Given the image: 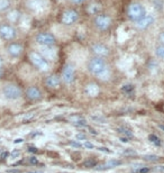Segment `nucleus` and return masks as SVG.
Returning <instances> with one entry per match:
<instances>
[{"label":"nucleus","instance_id":"obj_28","mask_svg":"<svg viewBox=\"0 0 164 173\" xmlns=\"http://www.w3.org/2000/svg\"><path fill=\"white\" fill-rule=\"evenodd\" d=\"M70 145L73 146V147H76V148L82 147V144H81V143H79V142H73V140H71L70 142Z\"/></svg>","mask_w":164,"mask_h":173},{"label":"nucleus","instance_id":"obj_36","mask_svg":"<svg viewBox=\"0 0 164 173\" xmlns=\"http://www.w3.org/2000/svg\"><path fill=\"white\" fill-rule=\"evenodd\" d=\"M72 1V4H82L85 0H71Z\"/></svg>","mask_w":164,"mask_h":173},{"label":"nucleus","instance_id":"obj_34","mask_svg":"<svg viewBox=\"0 0 164 173\" xmlns=\"http://www.w3.org/2000/svg\"><path fill=\"white\" fill-rule=\"evenodd\" d=\"M98 150H99V151H101V152H106V153H110V151L108 150L107 147H99Z\"/></svg>","mask_w":164,"mask_h":173},{"label":"nucleus","instance_id":"obj_21","mask_svg":"<svg viewBox=\"0 0 164 173\" xmlns=\"http://www.w3.org/2000/svg\"><path fill=\"white\" fill-rule=\"evenodd\" d=\"M148 140H150V142L152 143V144H154L155 146H161L162 145V140H160V137H157L156 135H150L148 136Z\"/></svg>","mask_w":164,"mask_h":173},{"label":"nucleus","instance_id":"obj_7","mask_svg":"<svg viewBox=\"0 0 164 173\" xmlns=\"http://www.w3.org/2000/svg\"><path fill=\"white\" fill-rule=\"evenodd\" d=\"M111 17L108 15H98L94 19V25L99 30H107L111 25Z\"/></svg>","mask_w":164,"mask_h":173},{"label":"nucleus","instance_id":"obj_5","mask_svg":"<svg viewBox=\"0 0 164 173\" xmlns=\"http://www.w3.org/2000/svg\"><path fill=\"white\" fill-rule=\"evenodd\" d=\"M17 36V30L16 28L10 25V24H1L0 25V38L6 42H11L14 41Z\"/></svg>","mask_w":164,"mask_h":173},{"label":"nucleus","instance_id":"obj_32","mask_svg":"<svg viewBox=\"0 0 164 173\" xmlns=\"http://www.w3.org/2000/svg\"><path fill=\"white\" fill-rule=\"evenodd\" d=\"M124 153H125V154H129V155H135L136 154V152L135 151H133V150H131V148H128V150H126L125 151V152H124Z\"/></svg>","mask_w":164,"mask_h":173},{"label":"nucleus","instance_id":"obj_40","mask_svg":"<svg viewBox=\"0 0 164 173\" xmlns=\"http://www.w3.org/2000/svg\"><path fill=\"white\" fill-rule=\"evenodd\" d=\"M26 173H43V171H29V172Z\"/></svg>","mask_w":164,"mask_h":173},{"label":"nucleus","instance_id":"obj_26","mask_svg":"<svg viewBox=\"0 0 164 173\" xmlns=\"http://www.w3.org/2000/svg\"><path fill=\"white\" fill-rule=\"evenodd\" d=\"M28 163L32 164V165H37V164H39V162H38V160L36 157L32 156V157H28Z\"/></svg>","mask_w":164,"mask_h":173},{"label":"nucleus","instance_id":"obj_3","mask_svg":"<svg viewBox=\"0 0 164 173\" xmlns=\"http://www.w3.org/2000/svg\"><path fill=\"white\" fill-rule=\"evenodd\" d=\"M29 59H30L32 63L37 68L38 70L43 71V72H46V71L50 70V64H48L46 59L42 54H39L37 52H32L29 54Z\"/></svg>","mask_w":164,"mask_h":173},{"label":"nucleus","instance_id":"obj_17","mask_svg":"<svg viewBox=\"0 0 164 173\" xmlns=\"http://www.w3.org/2000/svg\"><path fill=\"white\" fill-rule=\"evenodd\" d=\"M117 131L118 133L120 134V137H125V138H128V140H131V138L134 137L133 131H131V129L128 128V127H119Z\"/></svg>","mask_w":164,"mask_h":173},{"label":"nucleus","instance_id":"obj_27","mask_svg":"<svg viewBox=\"0 0 164 173\" xmlns=\"http://www.w3.org/2000/svg\"><path fill=\"white\" fill-rule=\"evenodd\" d=\"M92 120H94V122H98V123H103L105 122V118L102 117V116H92Z\"/></svg>","mask_w":164,"mask_h":173},{"label":"nucleus","instance_id":"obj_16","mask_svg":"<svg viewBox=\"0 0 164 173\" xmlns=\"http://www.w3.org/2000/svg\"><path fill=\"white\" fill-rule=\"evenodd\" d=\"M122 164V161H118V160H109L107 161L103 165H100L99 168H97V170H107V169H113L116 168L118 165Z\"/></svg>","mask_w":164,"mask_h":173},{"label":"nucleus","instance_id":"obj_10","mask_svg":"<svg viewBox=\"0 0 164 173\" xmlns=\"http://www.w3.org/2000/svg\"><path fill=\"white\" fill-rule=\"evenodd\" d=\"M26 98L30 101H38L42 99V91L38 89L36 85H30L26 89Z\"/></svg>","mask_w":164,"mask_h":173},{"label":"nucleus","instance_id":"obj_37","mask_svg":"<svg viewBox=\"0 0 164 173\" xmlns=\"http://www.w3.org/2000/svg\"><path fill=\"white\" fill-rule=\"evenodd\" d=\"M8 155H9V154H8V152H5V153H2V154H1V159H6Z\"/></svg>","mask_w":164,"mask_h":173},{"label":"nucleus","instance_id":"obj_38","mask_svg":"<svg viewBox=\"0 0 164 173\" xmlns=\"http://www.w3.org/2000/svg\"><path fill=\"white\" fill-rule=\"evenodd\" d=\"M2 65H4V60H2V57L0 56V69L2 68Z\"/></svg>","mask_w":164,"mask_h":173},{"label":"nucleus","instance_id":"obj_2","mask_svg":"<svg viewBox=\"0 0 164 173\" xmlns=\"http://www.w3.org/2000/svg\"><path fill=\"white\" fill-rule=\"evenodd\" d=\"M2 94L6 99L15 101V100H18L23 96V91L17 84L8 83L2 88Z\"/></svg>","mask_w":164,"mask_h":173},{"label":"nucleus","instance_id":"obj_20","mask_svg":"<svg viewBox=\"0 0 164 173\" xmlns=\"http://www.w3.org/2000/svg\"><path fill=\"white\" fill-rule=\"evenodd\" d=\"M11 6L10 0H0V11H6L8 10Z\"/></svg>","mask_w":164,"mask_h":173},{"label":"nucleus","instance_id":"obj_1","mask_svg":"<svg viewBox=\"0 0 164 173\" xmlns=\"http://www.w3.org/2000/svg\"><path fill=\"white\" fill-rule=\"evenodd\" d=\"M88 70L91 74L98 76L99 79H107L109 75V69L102 57H94L88 63Z\"/></svg>","mask_w":164,"mask_h":173},{"label":"nucleus","instance_id":"obj_4","mask_svg":"<svg viewBox=\"0 0 164 173\" xmlns=\"http://www.w3.org/2000/svg\"><path fill=\"white\" fill-rule=\"evenodd\" d=\"M146 15L145 13V8L141 5V4H131L129 7H128V10H127V16L131 20H134V22H137L141 18H143Z\"/></svg>","mask_w":164,"mask_h":173},{"label":"nucleus","instance_id":"obj_23","mask_svg":"<svg viewBox=\"0 0 164 173\" xmlns=\"http://www.w3.org/2000/svg\"><path fill=\"white\" fill-rule=\"evenodd\" d=\"M155 54H156L157 57L164 60V45H160V46L156 47L155 48Z\"/></svg>","mask_w":164,"mask_h":173},{"label":"nucleus","instance_id":"obj_25","mask_svg":"<svg viewBox=\"0 0 164 173\" xmlns=\"http://www.w3.org/2000/svg\"><path fill=\"white\" fill-rule=\"evenodd\" d=\"M144 159L147 161H157V160H160V156H157V155H145Z\"/></svg>","mask_w":164,"mask_h":173},{"label":"nucleus","instance_id":"obj_19","mask_svg":"<svg viewBox=\"0 0 164 173\" xmlns=\"http://www.w3.org/2000/svg\"><path fill=\"white\" fill-rule=\"evenodd\" d=\"M85 91H87V94H89V96L94 97V96H96V94L99 92V89L96 84H89V85L87 87V90H85Z\"/></svg>","mask_w":164,"mask_h":173},{"label":"nucleus","instance_id":"obj_15","mask_svg":"<svg viewBox=\"0 0 164 173\" xmlns=\"http://www.w3.org/2000/svg\"><path fill=\"white\" fill-rule=\"evenodd\" d=\"M70 122L76 127H85L87 126V120H85V117H82L81 115H73V116H70Z\"/></svg>","mask_w":164,"mask_h":173},{"label":"nucleus","instance_id":"obj_22","mask_svg":"<svg viewBox=\"0 0 164 173\" xmlns=\"http://www.w3.org/2000/svg\"><path fill=\"white\" fill-rule=\"evenodd\" d=\"M97 164H98V162H97L96 160L88 159V160H85V162H83V166H85V168H96V166H97Z\"/></svg>","mask_w":164,"mask_h":173},{"label":"nucleus","instance_id":"obj_30","mask_svg":"<svg viewBox=\"0 0 164 173\" xmlns=\"http://www.w3.org/2000/svg\"><path fill=\"white\" fill-rule=\"evenodd\" d=\"M82 146H85V147H87V148H94V144H91L90 142H85V144Z\"/></svg>","mask_w":164,"mask_h":173},{"label":"nucleus","instance_id":"obj_39","mask_svg":"<svg viewBox=\"0 0 164 173\" xmlns=\"http://www.w3.org/2000/svg\"><path fill=\"white\" fill-rule=\"evenodd\" d=\"M23 138H18V140H15V143H16V144H17V143H22V142H23Z\"/></svg>","mask_w":164,"mask_h":173},{"label":"nucleus","instance_id":"obj_8","mask_svg":"<svg viewBox=\"0 0 164 173\" xmlns=\"http://www.w3.org/2000/svg\"><path fill=\"white\" fill-rule=\"evenodd\" d=\"M75 79V69L72 64H66L62 71V78L63 82L66 84H71Z\"/></svg>","mask_w":164,"mask_h":173},{"label":"nucleus","instance_id":"obj_24","mask_svg":"<svg viewBox=\"0 0 164 173\" xmlns=\"http://www.w3.org/2000/svg\"><path fill=\"white\" fill-rule=\"evenodd\" d=\"M122 90L124 94H133V91H134V87H133V84H126V85L122 87Z\"/></svg>","mask_w":164,"mask_h":173},{"label":"nucleus","instance_id":"obj_13","mask_svg":"<svg viewBox=\"0 0 164 173\" xmlns=\"http://www.w3.org/2000/svg\"><path fill=\"white\" fill-rule=\"evenodd\" d=\"M45 84L51 89H56L61 85V78L56 74H51L48 75L45 79Z\"/></svg>","mask_w":164,"mask_h":173},{"label":"nucleus","instance_id":"obj_41","mask_svg":"<svg viewBox=\"0 0 164 173\" xmlns=\"http://www.w3.org/2000/svg\"><path fill=\"white\" fill-rule=\"evenodd\" d=\"M159 127H160V129H162V131H164V125H163V124H160Z\"/></svg>","mask_w":164,"mask_h":173},{"label":"nucleus","instance_id":"obj_42","mask_svg":"<svg viewBox=\"0 0 164 173\" xmlns=\"http://www.w3.org/2000/svg\"><path fill=\"white\" fill-rule=\"evenodd\" d=\"M2 75H4V70H2V68L0 69V78H2Z\"/></svg>","mask_w":164,"mask_h":173},{"label":"nucleus","instance_id":"obj_12","mask_svg":"<svg viewBox=\"0 0 164 173\" xmlns=\"http://www.w3.org/2000/svg\"><path fill=\"white\" fill-rule=\"evenodd\" d=\"M79 19V14L75 11V10H66L65 13L63 14L62 17V22L65 24V25H72L74 24L76 20Z\"/></svg>","mask_w":164,"mask_h":173},{"label":"nucleus","instance_id":"obj_35","mask_svg":"<svg viewBox=\"0 0 164 173\" xmlns=\"http://www.w3.org/2000/svg\"><path fill=\"white\" fill-rule=\"evenodd\" d=\"M28 151H29V152H32V153H37V152H38L36 147H29Z\"/></svg>","mask_w":164,"mask_h":173},{"label":"nucleus","instance_id":"obj_14","mask_svg":"<svg viewBox=\"0 0 164 173\" xmlns=\"http://www.w3.org/2000/svg\"><path fill=\"white\" fill-rule=\"evenodd\" d=\"M91 50H92V53L96 54L98 57H105L109 54V48L102 44H94L92 45Z\"/></svg>","mask_w":164,"mask_h":173},{"label":"nucleus","instance_id":"obj_29","mask_svg":"<svg viewBox=\"0 0 164 173\" xmlns=\"http://www.w3.org/2000/svg\"><path fill=\"white\" fill-rule=\"evenodd\" d=\"M150 171H151L150 168H141L137 171V173H148Z\"/></svg>","mask_w":164,"mask_h":173},{"label":"nucleus","instance_id":"obj_9","mask_svg":"<svg viewBox=\"0 0 164 173\" xmlns=\"http://www.w3.org/2000/svg\"><path fill=\"white\" fill-rule=\"evenodd\" d=\"M6 51L8 53V55L11 56V57H19V56L23 54L24 47H23V45L19 44V43L11 42L7 45Z\"/></svg>","mask_w":164,"mask_h":173},{"label":"nucleus","instance_id":"obj_31","mask_svg":"<svg viewBox=\"0 0 164 173\" xmlns=\"http://www.w3.org/2000/svg\"><path fill=\"white\" fill-rule=\"evenodd\" d=\"M159 41L161 42V44H162V45H164V32H162V33L160 34Z\"/></svg>","mask_w":164,"mask_h":173},{"label":"nucleus","instance_id":"obj_43","mask_svg":"<svg viewBox=\"0 0 164 173\" xmlns=\"http://www.w3.org/2000/svg\"><path fill=\"white\" fill-rule=\"evenodd\" d=\"M18 154H19V152H18V151H17V152L15 151V152H14V153H13V154H11V155H13V156H16V155H18Z\"/></svg>","mask_w":164,"mask_h":173},{"label":"nucleus","instance_id":"obj_11","mask_svg":"<svg viewBox=\"0 0 164 173\" xmlns=\"http://www.w3.org/2000/svg\"><path fill=\"white\" fill-rule=\"evenodd\" d=\"M154 17L152 15H145L143 18H141L140 20L136 22V27L141 30H144V29H147V28L152 26V24L154 23Z\"/></svg>","mask_w":164,"mask_h":173},{"label":"nucleus","instance_id":"obj_18","mask_svg":"<svg viewBox=\"0 0 164 173\" xmlns=\"http://www.w3.org/2000/svg\"><path fill=\"white\" fill-rule=\"evenodd\" d=\"M101 10V5L100 4H91L89 6V8H88V11H89V14L91 15H97Z\"/></svg>","mask_w":164,"mask_h":173},{"label":"nucleus","instance_id":"obj_6","mask_svg":"<svg viewBox=\"0 0 164 173\" xmlns=\"http://www.w3.org/2000/svg\"><path fill=\"white\" fill-rule=\"evenodd\" d=\"M35 41L37 44L45 47H51L55 44V37L51 33H39L36 35Z\"/></svg>","mask_w":164,"mask_h":173},{"label":"nucleus","instance_id":"obj_33","mask_svg":"<svg viewBox=\"0 0 164 173\" xmlns=\"http://www.w3.org/2000/svg\"><path fill=\"white\" fill-rule=\"evenodd\" d=\"M75 137H76V140H85V138H87V135H85V134H78Z\"/></svg>","mask_w":164,"mask_h":173}]
</instances>
